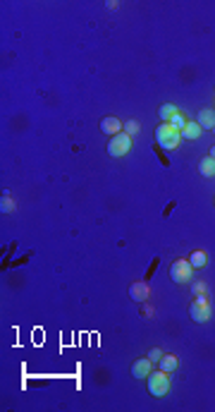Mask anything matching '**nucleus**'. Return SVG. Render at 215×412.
<instances>
[{"label":"nucleus","mask_w":215,"mask_h":412,"mask_svg":"<svg viewBox=\"0 0 215 412\" xmlns=\"http://www.w3.org/2000/svg\"><path fill=\"white\" fill-rule=\"evenodd\" d=\"M206 261H208V257H206V252H201V249L191 252V257H189V264L194 266V268H203Z\"/></svg>","instance_id":"14"},{"label":"nucleus","mask_w":215,"mask_h":412,"mask_svg":"<svg viewBox=\"0 0 215 412\" xmlns=\"http://www.w3.org/2000/svg\"><path fill=\"white\" fill-rule=\"evenodd\" d=\"M199 125H201V130H213L215 127V111H210V108L199 111Z\"/></svg>","instance_id":"9"},{"label":"nucleus","mask_w":215,"mask_h":412,"mask_svg":"<svg viewBox=\"0 0 215 412\" xmlns=\"http://www.w3.org/2000/svg\"><path fill=\"white\" fill-rule=\"evenodd\" d=\"M101 130H103L105 134L115 137V134H120L122 130H125V125H122L118 118H103V120H101Z\"/></svg>","instance_id":"8"},{"label":"nucleus","mask_w":215,"mask_h":412,"mask_svg":"<svg viewBox=\"0 0 215 412\" xmlns=\"http://www.w3.org/2000/svg\"><path fill=\"white\" fill-rule=\"evenodd\" d=\"M177 113H180V111H177V105H172V103H163L158 108V115H160V120H163V122H170V120H172Z\"/></svg>","instance_id":"13"},{"label":"nucleus","mask_w":215,"mask_h":412,"mask_svg":"<svg viewBox=\"0 0 215 412\" xmlns=\"http://www.w3.org/2000/svg\"><path fill=\"white\" fill-rule=\"evenodd\" d=\"M148 374H151V360H148V357L136 360V362L132 364V377L134 379H148Z\"/></svg>","instance_id":"7"},{"label":"nucleus","mask_w":215,"mask_h":412,"mask_svg":"<svg viewBox=\"0 0 215 412\" xmlns=\"http://www.w3.org/2000/svg\"><path fill=\"white\" fill-rule=\"evenodd\" d=\"M167 391H170L167 371H163V369L151 371V374H148V393H151L153 398H163V396H167Z\"/></svg>","instance_id":"2"},{"label":"nucleus","mask_w":215,"mask_h":412,"mask_svg":"<svg viewBox=\"0 0 215 412\" xmlns=\"http://www.w3.org/2000/svg\"><path fill=\"white\" fill-rule=\"evenodd\" d=\"M213 132H215V127H213Z\"/></svg>","instance_id":"21"},{"label":"nucleus","mask_w":215,"mask_h":412,"mask_svg":"<svg viewBox=\"0 0 215 412\" xmlns=\"http://www.w3.org/2000/svg\"><path fill=\"white\" fill-rule=\"evenodd\" d=\"M0 211H3V213H12L14 211V202L7 194L3 196V202H0Z\"/></svg>","instance_id":"15"},{"label":"nucleus","mask_w":215,"mask_h":412,"mask_svg":"<svg viewBox=\"0 0 215 412\" xmlns=\"http://www.w3.org/2000/svg\"><path fill=\"white\" fill-rule=\"evenodd\" d=\"M139 130H141V127H139V122H136V120H127V122H125V130H122V132H127L129 137H132V134H136Z\"/></svg>","instance_id":"16"},{"label":"nucleus","mask_w":215,"mask_h":412,"mask_svg":"<svg viewBox=\"0 0 215 412\" xmlns=\"http://www.w3.org/2000/svg\"><path fill=\"white\" fill-rule=\"evenodd\" d=\"M201 132H203V130H201V125H199V122H187V125H184V130H182V139H191V141H194V139H199V137H201Z\"/></svg>","instance_id":"10"},{"label":"nucleus","mask_w":215,"mask_h":412,"mask_svg":"<svg viewBox=\"0 0 215 412\" xmlns=\"http://www.w3.org/2000/svg\"><path fill=\"white\" fill-rule=\"evenodd\" d=\"M155 139H158L160 149H165V151H174V149H180L182 132L180 130H174L170 122H160V125L155 127Z\"/></svg>","instance_id":"1"},{"label":"nucleus","mask_w":215,"mask_h":412,"mask_svg":"<svg viewBox=\"0 0 215 412\" xmlns=\"http://www.w3.org/2000/svg\"><path fill=\"white\" fill-rule=\"evenodd\" d=\"M191 276H194V266L189 264V259H177V261H172V266H170V278H172L177 285L189 283Z\"/></svg>","instance_id":"5"},{"label":"nucleus","mask_w":215,"mask_h":412,"mask_svg":"<svg viewBox=\"0 0 215 412\" xmlns=\"http://www.w3.org/2000/svg\"><path fill=\"white\" fill-rule=\"evenodd\" d=\"M170 125H172L174 130H180V132H182V130H184V125H187V120H184V115H182V113H177V115L170 120Z\"/></svg>","instance_id":"17"},{"label":"nucleus","mask_w":215,"mask_h":412,"mask_svg":"<svg viewBox=\"0 0 215 412\" xmlns=\"http://www.w3.org/2000/svg\"><path fill=\"white\" fill-rule=\"evenodd\" d=\"M191 293H194V297L196 295H206V283H203V280H196L194 285H191Z\"/></svg>","instance_id":"18"},{"label":"nucleus","mask_w":215,"mask_h":412,"mask_svg":"<svg viewBox=\"0 0 215 412\" xmlns=\"http://www.w3.org/2000/svg\"><path fill=\"white\" fill-rule=\"evenodd\" d=\"M199 173H201L203 177H215V158H210V156L201 158V161H199Z\"/></svg>","instance_id":"11"},{"label":"nucleus","mask_w":215,"mask_h":412,"mask_svg":"<svg viewBox=\"0 0 215 412\" xmlns=\"http://www.w3.org/2000/svg\"><path fill=\"white\" fill-rule=\"evenodd\" d=\"M160 357H163V352H160L158 348H153L151 352H148V360H151V362H160Z\"/></svg>","instance_id":"19"},{"label":"nucleus","mask_w":215,"mask_h":412,"mask_svg":"<svg viewBox=\"0 0 215 412\" xmlns=\"http://www.w3.org/2000/svg\"><path fill=\"white\" fill-rule=\"evenodd\" d=\"M208 156H210V158H215V147L210 149V154H208Z\"/></svg>","instance_id":"20"},{"label":"nucleus","mask_w":215,"mask_h":412,"mask_svg":"<svg viewBox=\"0 0 215 412\" xmlns=\"http://www.w3.org/2000/svg\"><path fill=\"white\" fill-rule=\"evenodd\" d=\"M129 149H132V137L127 132H120L115 134V137H110V141H108V154L112 156V158H122V156L129 154Z\"/></svg>","instance_id":"3"},{"label":"nucleus","mask_w":215,"mask_h":412,"mask_svg":"<svg viewBox=\"0 0 215 412\" xmlns=\"http://www.w3.org/2000/svg\"><path fill=\"white\" fill-rule=\"evenodd\" d=\"M158 364H160V369L170 374V371H174L177 367H180V360H177L174 355H163V357H160V362H158Z\"/></svg>","instance_id":"12"},{"label":"nucleus","mask_w":215,"mask_h":412,"mask_svg":"<svg viewBox=\"0 0 215 412\" xmlns=\"http://www.w3.org/2000/svg\"><path fill=\"white\" fill-rule=\"evenodd\" d=\"M189 316L194 319L196 324H206L210 319V302L206 295H196L191 307H189Z\"/></svg>","instance_id":"4"},{"label":"nucleus","mask_w":215,"mask_h":412,"mask_svg":"<svg viewBox=\"0 0 215 412\" xmlns=\"http://www.w3.org/2000/svg\"><path fill=\"white\" fill-rule=\"evenodd\" d=\"M148 285H146L144 280H134L132 285H129V297H132L134 302H146L148 300Z\"/></svg>","instance_id":"6"}]
</instances>
